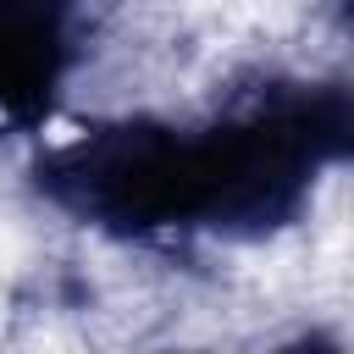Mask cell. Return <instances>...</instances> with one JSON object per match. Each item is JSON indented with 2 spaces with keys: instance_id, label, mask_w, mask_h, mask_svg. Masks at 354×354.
<instances>
[{
  "instance_id": "obj_2",
  "label": "cell",
  "mask_w": 354,
  "mask_h": 354,
  "mask_svg": "<svg viewBox=\"0 0 354 354\" xmlns=\"http://www.w3.org/2000/svg\"><path fill=\"white\" fill-rule=\"evenodd\" d=\"M66 11L0 0V122H39L66 72Z\"/></svg>"
},
{
  "instance_id": "obj_1",
  "label": "cell",
  "mask_w": 354,
  "mask_h": 354,
  "mask_svg": "<svg viewBox=\"0 0 354 354\" xmlns=\"http://www.w3.org/2000/svg\"><path fill=\"white\" fill-rule=\"evenodd\" d=\"M44 188L83 221H100L116 232L188 227L199 221L194 133L155 127V122L100 127L66 144L44 166Z\"/></svg>"
},
{
  "instance_id": "obj_3",
  "label": "cell",
  "mask_w": 354,
  "mask_h": 354,
  "mask_svg": "<svg viewBox=\"0 0 354 354\" xmlns=\"http://www.w3.org/2000/svg\"><path fill=\"white\" fill-rule=\"evenodd\" d=\"M277 354H337V348L321 343V337H299V343H288V348H277Z\"/></svg>"
}]
</instances>
